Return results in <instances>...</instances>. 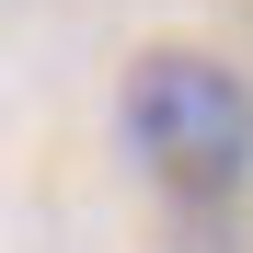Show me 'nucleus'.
Listing matches in <instances>:
<instances>
[{
	"instance_id": "f257e3e1",
	"label": "nucleus",
	"mask_w": 253,
	"mask_h": 253,
	"mask_svg": "<svg viewBox=\"0 0 253 253\" xmlns=\"http://www.w3.org/2000/svg\"><path fill=\"white\" fill-rule=\"evenodd\" d=\"M115 138L173 207H230L253 184V81L207 46H150L115 81Z\"/></svg>"
}]
</instances>
